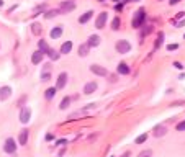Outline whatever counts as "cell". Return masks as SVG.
Segmentation results:
<instances>
[{
	"instance_id": "cell-1",
	"label": "cell",
	"mask_w": 185,
	"mask_h": 157,
	"mask_svg": "<svg viewBox=\"0 0 185 157\" xmlns=\"http://www.w3.org/2000/svg\"><path fill=\"white\" fill-rule=\"evenodd\" d=\"M144 20H146V10H144V8H139V10L134 13V17H133L131 26L133 28H141L142 23H144Z\"/></svg>"
},
{
	"instance_id": "cell-2",
	"label": "cell",
	"mask_w": 185,
	"mask_h": 157,
	"mask_svg": "<svg viewBox=\"0 0 185 157\" xmlns=\"http://www.w3.org/2000/svg\"><path fill=\"white\" fill-rule=\"evenodd\" d=\"M115 49H116V52H120V54H126V52H129V49H131V44H129L128 41H125V39H120V41L115 44Z\"/></svg>"
},
{
	"instance_id": "cell-3",
	"label": "cell",
	"mask_w": 185,
	"mask_h": 157,
	"mask_svg": "<svg viewBox=\"0 0 185 157\" xmlns=\"http://www.w3.org/2000/svg\"><path fill=\"white\" fill-rule=\"evenodd\" d=\"M4 150H5L7 154H15V152H17V143H15L13 137H8V139L5 141Z\"/></svg>"
},
{
	"instance_id": "cell-4",
	"label": "cell",
	"mask_w": 185,
	"mask_h": 157,
	"mask_svg": "<svg viewBox=\"0 0 185 157\" xmlns=\"http://www.w3.org/2000/svg\"><path fill=\"white\" fill-rule=\"evenodd\" d=\"M90 72H93L95 75H100V77L108 75V70L105 69L103 66H98V64H92V66H90Z\"/></svg>"
},
{
	"instance_id": "cell-5",
	"label": "cell",
	"mask_w": 185,
	"mask_h": 157,
	"mask_svg": "<svg viewBox=\"0 0 185 157\" xmlns=\"http://www.w3.org/2000/svg\"><path fill=\"white\" fill-rule=\"evenodd\" d=\"M75 8V4L72 2V0H67V2H62L59 7V13H69V12H72Z\"/></svg>"
},
{
	"instance_id": "cell-6",
	"label": "cell",
	"mask_w": 185,
	"mask_h": 157,
	"mask_svg": "<svg viewBox=\"0 0 185 157\" xmlns=\"http://www.w3.org/2000/svg\"><path fill=\"white\" fill-rule=\"evenodd\" d=\"M107 18H108V15H107V12H102V13L97 17V20H95V28H98V30H102L105 26V23H107Z\"/></svg>"
},
{
	"instance_id": "cell-7",
	"label": "cell",
	"mask_w": 185,
	"mask_h": 157,
	"mask_svg": "<svg viewBox=\"0 0 185 157\" xmlns=\"http://www.w3.org/2000/svg\"><path fill=\"white\" fill-rule=\"evenodd\" d=\"M30 118H31V110H30L28 106L22 108V111H20V121H22L23 124H26V123L30 121Z\"/></svg>"
},
{
	"instance_id": "cell-8",
	"label": "cell",
	"mask_w": 185,
	"mask_h": 157,
	"mask_svg": "<svg viewBox=\"0 0 185 157\" xmlns=\"http://www.w3.org/2000/svg\"><path fill=\"white\" fill-rule=\"evenodd\" d=\"M67 74L66 72H62V74H59V77H57V82H56V88L57 90H61V88H64L66 87V84H67Z\"/></svg>"
},
{
	"instance_id": "cell-9",
	"label": "cell",
	"mask_w": 185,
	"mask_h": 157,
	"mask_svg": "<svg viewBox=\"0 0 185 157\" xmlns=\"http://www.w3.org/2000/svg\"><path fill=\"white\" fill-rule=\"evenodd\" d=\"M12 95V88L8 87V85H5V87H0V101H5L8 97Z\"/></svg>"
},
{
	"instance_id": "cell-10",
	"label": "cell",
	"mask_w": 185,
	"mask_h": 157,
	"mask_svg": "<svg viewBox=\"0 0 185 157\" xmlns=\"http://www.w3.org/2000/svg\"><path fill=\"white\" fill-rule=\"evenodd\" d=\"M28 129H22V133H20V136H18V144L20 146H26V143H28Z\"/></svg>"
},
{
	"instance_id": "cell-11",
	"label": "cell",
	"mask_w": 185,
	"mask_h": 157,
	"mask_svg": "<svg viewBox=\"0 0 185 157\" xmlns=\"http://www.w3.org/2000/svg\"><path fill=\"white\" fill-rule=\"evenodd\" d=\"M87 44H89V48H97V46L100 44V36H98V35L89 36V41H87Z\"/></svg>"
},
{
	"instance_id": "cell-12",
	"label": "cell",
	"mask_w": 185,
	"mask_h": 157,
	"mask_svg": "<svg viewBox=\"0 0 185 157\" xmlns=\"http://www.w3.org/2000/svg\"><path fill=\"white\" fill-rule=\"evenodd\" d=\"M95 90H97V82H89V84H85V87H84V93L85 95L93 93Z\"/></svg>"
},
{
	"instance_id": "cell-13",
	"label": "cell",
	"mask_w": 185,
	"mask_h": 157,
	"mask_svg": "<svg viewBox=\"0 0 185 157\" xmlns=\"http://www.w3.org/2000/svg\"><path fill=\"white\" fill-rule=\"evenodd\" d=\"M116 70H118V74H121V75H128L129 74V67H128L126 62H120L118 67H116Z\"/></svg>"
},
{
	"instance_id": "cell-14",
	"label": "cell",
	"mask_w": 185,
	"mask_h": 157,
	"mask_svg": "<svg viewBox=\"0 0 185 157\" xmlns=\"http://www.w3.org/2000/svg\"><path fill=\"white\" fill-rule=\"evenodd\" d=\"M92 17H93V12H92V10L85 12L84 15H80V17H79V23H80V25H85L87 21H89L90 18H92Z\"/></svg>"
},
{
	"instance_id": "cell-15",
	"label": "cell",
	"mask_w": 185,
	"mask_h": 157,
	"mask_svg": "<svg viewBox=\"0 0 185 157\" xmlns=\"http://www.w3.org/2000/svg\"><path fill=\"white\" fill-rule=\"evenodd\" d=\"M38 48H39V52L41 54H48L49 52V46H48V43L44 41V39H39V43H38Z\"/></svg>"
},
{
	"instance_id": "cell-16",
	"label": "cell",
	"mask_w": 185,
	"mask_h": 157,
	"mask_svg": "<svg viewBox=\"0 0 185 157\" xmlns=\"http://www.w3.org/2000/svg\"><path fill=\"white\" fill-rule=\"evenodd\" d=\"M71 51H72V41H66L61 46V54H69Z\"/></svg>"
},
{
	"instance_id": "cell-17",
	"label": "cell",
	"mask_w": 185,
	"mask_h": 157,
	"mask_svg": "<svg viewBox=\"0 0 185 157\" xmlns=\"http://www.w3.org/2000/svg\"><path fill=\"white\" fill-rule=\"evenodd\" d=\"M165 133H167V128H165V126H156V128H154V136L156 137L164 136Z\"/></svg>"
},
{
	"instance_id": "cell-18",
	"label": "cell",
	"mask_w": 185,
	"mask_h": 157,
	"mask_svg": "<svg viewBox=\"0 0 185 157\" xmlns=\"http://www.w3.org/2000/svg\"><path fill=\"white\" fill-rule=\"evenodd\" d=\"M51 38L53 39H57V38H61V35H62V28H61V26H56V28H53L51 30Z\"/></svg>"
},
{
	"instance_id": "cell-19",
	"label": "cell",
	"mask_w": 185,
	"mask_h": 157,
	"mask_svg": "<svg viewBox=\"0 0 185 157\" xmlns=\"http://www.w3.org/2000/svg\"><path fill=\"white\" fill-rule=\"evenodd\" d=\"M43 56H44V54H41L39 51L33 52V56H31V62H33V64H39L41 61H43Z\"/></svg>"
},
{
	"instance_id": "cell-20",
	"label": "cell",
	"mask_w": 185,
	"mask_h": 157,
	"mask_svg": "<svg viewBox=\"0 0 185 157\" xmlns=\"http://www.w3.org/2000/svg\"><path fill=\"white\" fill-rule=\"evenodd\" d=\"M89 44H87V43H85V44H80V46H79V56H82V57H85L87 56V54H89Z\"/></svg>"
},
{
	"instance_id": "cell-21",
	"label": "cell",
	"mask_w": 185,
	"mask_h": 157,
	"mask_svg": "<svg viewBox=\"0 0 185 157\" xmlns=\"http://www.w3.org/2000/svg\"><path fill=\"white\" fill-rule=\"evenodd\" d=\"M56 92H57V88H56V87L48 88V90L44 92V97H46V100H51V98H54V97H56Z\"/></svg>"
},
{
	"instance_id": "cell-22",
	"label": "cell",
	"mask_w": 185,
	"mask_h": 157,
	"mask_svg": "<svg viewBox=\"0 0 185 157\" xmlns=\"http://www.w3.org/2000/svg\"><path fill=\"white\" fill-rule=\"evenodd\" d=\"M162 43H164V33H159V38H157L156 43H154V51H156L157 48H160V46H162Z\"/></svg>"
},
{
	"instance_id": "cell-23",
	"label": "cell",
	"mask_w": 185,
	"mask_h": 157,
	"mask_svg": "<svg viewBox=\"0 0 185 157\" xmlns=\"http://www.w3.org/2000/svg\"><path fill=\"white\" fill-rule=\"evenodd\" d=\"M69 103H71V98H69V97H64V98H62V101H61V105H59V108H61V110H66V108L69 106Z\"/></svg>"
},
{
	"instance_id": "cell-24",
	"label": "cell",
	"mask_w": 185,
	"mask_h": 157,
	"mask_svg": "<svg viewBox=\"0 0 185 157\" xmlns=\"http://www.w3.org/2000/svg\"><path fill=\"white\" fill-rule=\"evenodd\" d=\"M48 56H49L53 61H57V59H59V56H61V52L54 51V49H49V52H48Z\"/></svg>"
},
{
	"instance_id": "cell-25",
	"label": "cell",
	"mask_w": 185,
	"mask_h": 157,
	"mask_svg": "<svg viewBox=\"0 0 185 157\" xmlns=\"http://www.w3.org/2000/svg\"><path fill=\"white\" fill-rule=\"evenodd\" d=\"M120 25H121V20H120V17H116V18H113V21H111V28L116 31V30H120Z\"/></svg>"
},
{
	"instance_id": "cell-26",
	"label": "cell",
	"mask_w": 185,
	"mask_h": 157,
	"mask_svg": "<svg viewBox=\"0 0 185 157\" xmlns=\"http://www.w3.org/2000/svg\"><path fill=\"white\" fill-rule=\"evenodd\" d=\"M146 139H147V133H142V134H139V136L136 137V141H134V143H136V144H142Z\"/></svg>"
},
{
	"instance_id": "cell-27",
	"label": "cell",
	"mask_w": 185,
	"mask_h": 157,
	"mask_svg": "<svg viewBox=\"0 0 185 157\" xmlns=\"http://www.w3.org/2000/svg\"><path fill=\"white\" fill-rule=\"evenodd\" d=\"M49 79H51V74L49 72H43V74H41V80H43V82H48Z\"/></svg>"
},
{
	"instance_id": "cell-28",
	"label": "cell",
	"mask_w": 185,
	"mask_h": 157,
	"mask_svg": "<svg viewBox=\"0 0 185 157\" xmlns=\"http://www.w3.org/2000/svg\"><path fill=\"white\" fill-rule=\"evenodd\" d=\"M152 156V150L151 149H147V150H142L141 154H139V157H151Z\"/></svg>"
},
{
	"instance_id": "cell-29",
	"label": "cell",
	"mask_w": 185,
	"mask_h": 157,
	"mask_svg": "<svg viewBox=\"0 0 185 157\" xmlns=\"http://www.w3.org/2000/svg\"><path fill=\"white\" fill-rule=\"evenodd\" d=\"M56 15H59V10H49L46 13V18H51V17H56Z\"/></svg>"
},
{
	"instance_id": "cell-30",
	"label": "cell",
	"mask_w": 185,
	"mask_h": 157,
	"mask_svg": "<svg viewBox=\"0 0 185 157\" xmlns=\"http://www.w3.org/2000/svg\"><path fill=\"white\" fill-rule=\"evenodd\" d=\"M31 30H33V33H35V35H39V25H31Z\"/></svg>"
},
{
	"instance_id": "cell-31",
	"label": "cell",
	"mask_w": 185,
	"mask_h": 157,
	"mask_svg": "<svg viewBox=\"0 0 185 157\" xmlns=\"http://www.w3.org/2000/svg\"><path fill=\"white\" fill-rule=\"evenodd\" d=\"M177 131H185V121H182L177 124Z\"/></svg>"
},
{
	"instance_id": "cell-32",
	"label": "cell",
	"mask_w": 185,
	"mask_h": 157,
	"mask_svg": "<svg viewBox=\"0 0 185 157\" xmlns=\"http://www.w3.org/2000/svg\"><path fill=\"white\" fill-rule=\"evenodd\" d=\"M177 48H178L177 44H169V46H167V51H175Z\"/></svg>"
},
{
	"instance_id": "cell-33",
	"label": "cell",
	"mask_w": 185,
	"mask_h": 157,
	"mask_svg": "<svg viewBox=\"0 0 185 157\" xmlns=\"http://www.w3.org/2000/svg\"><path fill=\"white\" fill-rule=\"evenodd\" d=\"M115 8H116V12H121V10H123V5H121V4H116V7H115Z\"/></svg>"
},
{
	"instance_id": "cell-34",
	"label": "cell",
	"mask_w": 185,
	"mask_h": 157,
	"mask_svg": "<svg viewBox=\"0 0 185 157\" xmlns=\"http://www.w3.org/2000/svg\"><path fill=\"white\" fill-rule=\"evenodd\" d=\"M178 2H180V0H169V4H171V5H177Z\"/></svg>"
},
{
	"instance_id": "cell-35",
	"label": "cell",
	"mask_w": 185,
	"mask_h": 157,
	"mask_svg": "<svg viewBox=\"0 0 185 157\" xmlns=\"http://www.w3.org/2000/svg\"><path fill=\"white\" fill-rule=\"evenodd\" d=\"M174 66H175V67H177V69H182V67H184V66H182V64H180V62H174Z\"/></svg>"
},
{
	"instance_id": "cell-36",
	"label": "cell",
	"mask_w": 185,
	"mask_h": 157,
	"mask_svg": "<svg viewBox=\"0 0 185 157\" xmlns=\"http://www.w3.org/2000/svg\"><path fill=\"white\" fill-rule=\"evenodd\" d=\"M62 144H66V141H64V139H61V141H57V144H56V146H62Z\"/></svg>"
},
{
	"instance_id": "cell-37",
	"label": "cell",
	"mask_w": 185,
	"mask_h": 157,
	"mask_svg": "<svg viewBox=\"0 0 185 157\" xmlns=\"http://www.w3.org/2000/svg\"><path fill=\"white\" fill-rule=\"evenodd\" d=\"M125 2H138V0H125Z\"/></svg>"
},
{
	"instance_id": "cell-38",
	"label": "cell",
	"mask_w": 185,
	"mask_h": 157,
	"mask_svg": "<svg viewBox=\"0 0 185 157\" xmlns=\"http://www.w3.org/2000/svg\"><path fill=\"white\" fill-rule=\"evenodd\" d=\"M113 2H121V0H113Z\"/></svg>"
},
{
	"instance_id": "cell-39",
	"label": "cell",
	"mask_w": 185,
	"mask_h": 157,
	"mask_svg": "<svg viewBox=\"0 0 185 157\" xmlns=\"http://www.w3.org/2000/svg\"><path fill=\"white\" fill-rule=\"evenodd\" d=\"M98 2H105V0H98Z\"/></svg>"
}]
</instances>
